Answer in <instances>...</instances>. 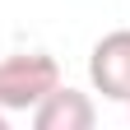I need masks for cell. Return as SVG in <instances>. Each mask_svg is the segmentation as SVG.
I'll return each instance as SVG.
<instances>
[{
    "mask_svg": "<svg viewBox=\"0 0 130 130\" xmlns=\"http://www.w3.org/2000/svg\"><path fill=\"white\" fill-rule=\"evenodd\" d=\"M60 84V65L46 51H14L0 60V111H32Z\"/></svg>",
    "mask_w": 130,
    "mask_h": 130,
    "instance_id": "cell-1",
    "label": "cell"
},
{
    "mask_svg": "<svg viewBox=\"0 0 130 130\" xmlns=\"http://www.w3.org/2000/svg\"><path fill=\"white\" fill-rule=\"evenodd\" d=\"M88 79L93 88L111 102H130V28H116L93 42L88 56Z\"/></svg>",
    "mask_w": 130,
    "mask_h": 130,
    "instance_id": "cell-2",
    "label": "cell"
},
{
    "mask_svg": "<svg viewBox=\"0 0 130 130\" xmlns=\"http://www.w3.org/2000/svg\"><path fill=\"white\" fill-rule=\"evenodd\" d=\"M93 121H98L93 98L79 93V88H65V84H56L37 107H32V125L37 130H88Z\"/></svg>",
    "mask_w": 130,
    "mask_h": 130,
    "instance_id": "cell-3",
    "label": "cell"
},
{
    "mask_svg": "<svg viewBox=\"0 0 130 130\" xmlns=\"http://www.w3.org/2000/svg\"><path fill=\"white\" fill-rule=\"evenodd\" d=\"M0 130H5V111H0Z\"/></svg>",
    "mask_w": 130,
    "mask_h": 130,
    "instance_id": "cell-4",
    "label": "cell"
}]
</instances>
